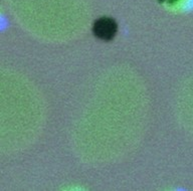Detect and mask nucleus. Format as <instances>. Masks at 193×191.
<instances>
[{
  "instance_id": "obj_1",
  "label": "nucleus",
  "mask_w": 193,
  "mask_h": 191,
  "mask_svg": "<svg viewBox=\"0 0 193 191\" xmlns=\"http://www.w3.org/2000/svg\"><path fill=\"white\" fill-rule=\"evenodd\" d=\"M94 34L102 40H111L117 32V24L112 18L103 17L97 20L93 28Z\"/></svg>"
}]
</instances>
